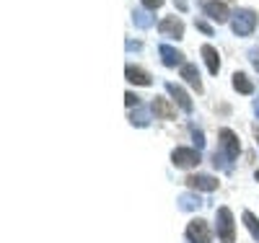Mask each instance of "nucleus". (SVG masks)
I'll return each mask as SVG.
<instances>
[{"label":"nucleus","instance_id":"nucleus-1","mask_svg":"<svg viewBox=\"0 0 259 243\" xmlns=\"http://www.w3.org/2000/svg\"><path fill=\"white\" fill-rule=\"evenodd\" d=\"M231 29L236 36H249L254 29H256V13L254 11H236L233 13V21H231Z\"/></svg>","mask_w":259,"mask_h":243},{"label":"nucleus","instance_id":"nucleus-2","mask_svg":"<svg viewBox=\"0 0 259 243\" xmlns=\"http://www.w3.org/2000/svg\"><path fill=\"white\" fill-rule=\"evenodd\" d=\"M171 163L177 168H192L200 163V150L197 148H177L171 153Z\"/></svg>","mask_w":259,"mask_h":243},{"label":"nucleus","instance_id":"nucleus-3","mask_svg":"<svg viewBox=\"0 0 259 243\" xmlns=\"http://www.w3.org/2000/svg\"><path fill=\"white\" fill-rule=\"evenodd\" d=\"M218 238H221V243H233L236 240V235H233V212L228 207L218 210Z\"/></svg>","mask_w":259,"mask_h":243},{"label":"nucleus","instance_id":"nucleus-4","mask_svg":"<svg viewBox=\"0 0 259 243\" xmlns=\"http://www.w3.org/2000/svg\"><path fill=\"white\" fill-rule=\"evenodd\" d=\"M187 238L192 240V243H210V228H207V223L205 220H192V223L187 225Z\"/></svg>","mask_w":259,"mask_h":243},{"label":"nucleus","instance_id":"nucleus-5","mask_svg":"<svg viewBox=\"0 0 259 243\" xmlns=\"http://www.w3.org/2000/svg\"><path fill=\"white\" fill-rule=\"evenodd\" d=\"M184 181H187L189 189H197V191H215V189H218V179H215V176H207V173L187 176Z\"/></svg>","mask_w":259,"mask_h":243},{"label":"nucleus","instance_id":"nucleus-6","mask_svg":"<svg viewBox=\"0 0 259 243\" xmlns=\"http://www.w3.org/2000/svg\"><path fill=\"white\" fill-rule=\"evenodd\" d=\"M221 145H223V153L233 161V158H239V153H241V145H239V137H236V132L233 129H221Z\"/></svg>","mask_w":259,"mask_h":243},{"label":"nucleus","instance_id":"nucleus-7","mask_svg":"<svg viewBox=\"0 0 259 243\" xmlns=\"http://www.w3.org/2000/svg\"><path fill=\"white\" fill-rule=\"evenodd\" d=\"M158 31H161L163 36H177V39H182V36H184V24H182L177 16H168V18H163L161 24H158Z\"/></svg>","mask_w":259,"mask_h":243},{"label":"nucleus","instance_id":"nucleus-8","mask_svg":"<svg viewBox=\"0 0 259 243\" xmlns=\"http://www.w3.org/2000/svg\"><path fill=\"white\" fill-rule=\"evenodd\" d=\"M166 91H168V96L171 99H174L182 109H184V112L189 114L192 112V99L187 96V91H184V88L182 85H177V83H166Z\"/></svg>","mask_w":259,"mask_h":243},{"label":"nucleus","instance_id":"nucleus-9","mask_svg":"<svg viewBox=\"0 0 259 243\" xmlns=\"http://www.w3.org/2000/svg\"><path fill=\"white\" fill-rule=\"evenodd\" d=\"M158 55H161V60H163L166 68H177V65H184V55H182L179 50H174V47H168V44H161V47H158Z\"/></svg>","mask_w":259,"mask_h":243},{"label":"nucleus","instance_id":"nucleus-10","mask_svg":"<svg viewBox=\"0 0 259 243\" xmlns=\"http://www.w3.org/2000/svg\"><path fill=\"white\" fill-rule=\"evenodd\" d=\"M202 57H205V65H207V70L212 73V75H218V70H221V55H218V50L212 47V44H202Z\"/></svg>","mask_w":259,"mask_h":243},{"label":"nucleus","instance_id":"nucleus-11","mask_svg":"<svg viewBox=\"0 0 259 243\" xmlns=\"http://www.w3.org/2000/svg\"><path fill=\"white\" fill-rule=\"evenodd\" d=\"M205 13L212 21H218V24H226V21H228V8H226V3H218V0H207V3H205Z\"/></svg>","mask_w":259,"mask_h":243},{"label":"nucleus","instance_id":"nucleus-12","mask_svg":"<svg viewBox=\"0 0 259 243\" xmlns=\"http://www.w3.org/2000/svg\"><path fill=\"white\" fill-rule=\"evenodd\" d=\"M182 78H184L197 93H202V83H200V70H197V65L184 62V65H182Z\"/></svg>","mask_w":259,"mask_h":243},{"label":"nucleus","instance_id":"nucleus-13","mask_svg":"<svg viewBox=\"0 0 259 243\" xmlns=\"http://www.w3.org/2000/svg\"><path fill=\"white\" fill-rule=\"evenodd\" d=\"M156 112V117H161V119H174V114H177V109L171 106L166 99H153V106H150Z\"/></svg>","mask_w":259,"mask_h":243},{"label":"nucleus","instance_id":"nucleus-14","mask_svg":"<svg viewBox=\"0 0 259 243\" xmlns=\"http://www.w3.org/2000/svg\"><path fill=\"white\" fill-rule=\"evenodd\" d=\"M133 24H135L138 29H150V26L156 24V18L150 16L148 8H138V11H133Z\"/></svg>","mask_w":259,"mask_h":243},{"label":"nucleus","instance_id":"nucleus-15","mask_svg":"<svg viewBox=\"0 0 259 243\" xmlns=\"http://www.w3.org/2000/svg\"><path fill=\"white\" fill-rule=\"evenodd\" d=\"M177 205H179V210H187V212H192V210H197V207H202V200H200V194H179V200H177Z\"/></svg>","mask_w":259,"mask_h":243},{"label":"nucleus","instance_id":"nucleus-16","mask_svg":"<svg viewBox=\"0 0 259 243\" xmlns=\"http://www.w3.org/2000/svg\"><path fill=\"white\" fill-rule=\"evenodd\" d=\"M124 75H127V80H130V83H138V85H150V75H148L145 70H140V68H133V65H127Z\"/></svg>","mask_w":259,"mask_h":243},{"label":"nucleus","instance_id":"nucleus-17","mask_svg":"<svg viewBox=\"0 0 259 243\" xmlns=\"http://www.w3.org/2000/svg\"><path fill=\"white\" fill-rule=\"evenodd\" d=\"M233 88H236V91H239V93H254V83L244 75V73H233Z\"/></svg>","mask_w":259,"mask_h":243},{"label":"nucleus","instance_id":"nucleus-18","mask_svg":"<svg viewBox=\"0 0 259 243\" xmlns=\"http://www.w3.org/2000/svg\"><path fill=\"white\" fill-rule=\"evenodd\" d=\"M130 124L133 127H148L150 124V114H148V109H135L133 114H130Z\"/></svg>","mask_w":259,"mask_h":243},{"label":"nucleus","instance_id":"nucleus-19","mask_svg":"<svg viewBox=\"0 0 259 243\" xmlns=\"http://www.w3.org/2000/svg\"><path fill=\"white\" fill-rule=\"evenodd\" d=\"M244 225H246V230L251 233V238L259 240V220H256L251 212H244Z\"/></svg>","mask_w":259,"mask_h":243},{"label":"nucleus","instance_id":"nucleus-20","mask_svg":"<svg viewBox=\"0 0 259 243\" xmlns=\"http://www.w3.org/2000/svg\"><path fill=\"white\" fill-rule=\"evenodd\" d=\"M212 163H215V168H223V171H231V158L226 156L223 150H215V153H212Z\"/></svg>","mask_w":259,"mask_h":243},{"label":"nucleus","instance_id":"nucleus-21","mask_svg":"<svg viewBox=\"0 0 259 243\" xmlns=\"http://www.w3.org/2000/svg\"><path fill=\"white\" fill-rule=\"evenodd\" d=\"M192 137H194V145H197V150L205 148V137H202V132L197 127H192Z\"/></svg>","mask_w":259,"mask_h":243},{"label":"nucleus","instance_id":"nucleus-22","mask_svg":"<svg viewBox=\"0 0 259 243\" xmlns=\"http://www.w3.org/2000/svg\"><path fill=\"white\" fill-rule=\"evenodd\" d=\"M143 6H145L148 11H156V8L163 6V0H143Z\"/></svg>","mask_w":259,"mask_h":243},{"label":"nucleus","instance_id":"nucleus-23","mask_svg":"<svg viewBox=\"0 0 259 243\" xmlns=\"http://www.w3.org/2000/svg\"><path fill=\"white\" fill-rule=\"evenodd\" d=\"M249 62L259 70V50H256V47H254V50H249Z\"/></svg>","mask_w":259,"mask_h":243},{"label":"nucleus","instance_id":"nucleus-24","mask_svg":"<svg viewBox=\"0 0 259 243\" xmlns=\"http://www.w3.org/2000/svg\"><path fill=\"white\" fill-rule=\"evenodd\" d=\"M197 29H200L202 34H207V36H212V26L207 24V21H197Z\"/></svg>","mask_w":259,"mask_h":243},{"label":"nucleus","instance_id":"nucleus-25","mask_svg":"<svg viewBox=\"0 0 259 243\" xmlns=\"http://www.w3.org/2000/svg\"><path fill=\"white\" fill-rule=\"evenodd\" d=\"M124 101H127V106H138V96L135 93H124Z\"/></svg>","mask_w":259,"mask_h":243},{"label":"nucleus","instance_id":"nucleus-26","mask_svg":"<svg viewBox=\"0 0 259 243\" xmlns=\"http://www.w3.org/2000/svg\"><path fill=\"white\" fill-rule=\"evenodd\" d=\"M127 50H130V52H133V50L138 52V50H140V41H127Z\"/></svg>","mask_w":259,"mask_h":243},{"label":"nucleus","instance_id":"nucleus-27","mask_svg":"<svg viewBox=\"0 0 259 243\" xmlns=\"http://www.w3.org/2000/svg\"><path fill=\"white\" fill-rule=\"evenodd\" d=\"M174 3H177L179 11H187V0H174Z\"/></svg>","mask_w":259,"mask_h":243},{"label":"nucleus","instance_id":"nucleus-28","mask_svg":"<svg viewBox=\"0 0 259 243\" xmlns=\"http://www.w3.org/2000/svg\"><path fill=\"white\" fill-rule=\"evenodd\" d=\"M254 114H256V119H259V96L254 99Z\"/></svg>","mask_w":259,"mask_h":243},{"label":"nucleus","instance_id":"nucleus-29","mask_svg":"<svg viewBox=\"0 0 259 243\" xmlns=\"http://www.w3.org/2000/svg\"><path fill=\"white\" fill-rule=\"evenodd\" d=\"M256 145H259V127H256Z\"/></svg>","mask_w":259,"mask_h":243},{"label":"nucleus","instance_id":"nucleus-30","mask_svg":"<svg viewBox=\"0 0 259 243\" xmlns=\"http://www.w3.org/2000/svg\"><path fill=\"white\" fill-rule=\"evenodd\" d=\"M256 181H259V171H256Z\"/></svg>","mask_w":259,"mask_h":243}]
</instances>
